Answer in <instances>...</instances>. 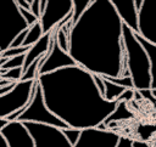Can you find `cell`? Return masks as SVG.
<instances>
[{
  "label": "cell",
  "instance_id": "36",
  "mask_svg": "<svg viewBox=\"0 0 156 147\" xmlns=\"http://www.w3.org/2000/svg\"><path fill=\"white\" fill-rule=\"evenodd\" d=\"M151 90V89H150ZM151 94H152V96L155 97V100H156V89H154V90H151Z\"/></svg>",
  "mask_w": 156,
  "mask_h": 147
},
{
  "label": "cell",
  "instance_id": "5",
  "mask_svg": "<svg viewBox=\"0 0 156 147\" xmlns=\"http://www.w3.org/2000/svg\"><path fill=\"white\" fill-rule=\"evenodd\" d=\"M17 121L21 123H37V124H44V125H50L54 128H57L60 130L68 129L69 126L65 124L61 119H58L54 113H51L48 107L44 103L43 94L40 90L39 84L37 85L35 92L27 106V108L23 111V113L17 118Z\"/></svg>",
  "mask_w": 156,
  "mask_h": 147
},
{
  "label": "cell",
  "instance_id": "33",
  "mask_svg": "<svg viewBox=\"0 0 156 147\" xmlns=\"http://www.w3.org/2000/svg\"><path fill=\"white\" fill-rule=\"evenodd\" d=\"M7 124H9L7 119H5V118H0V130H1V129H4Z\"/></svg>",
  "mask_w": 156,
  "mask_h": 147
},
{
  "label": "cell",
  "instance_id": "11",
  "mask_svg": "<svg viewBox=\"0 0 156 147\" xmlns=\"http://www.w3.org/2000/svg\"><path fill=\"white\" fill-rule=\"evenodd\" d=\"M0 134L6 140L9 147H34L32 136L21 121H9V124L0 130Z\"/></svg>",
  "mask_w": 156,
  "mask_h": 147
},
{
  "label": "cell",
  "instance_id": "13",
  "mask_svg": "<svg viewBox=\"0 0 156 147\" xmlns=\"http://www.w3.org/2000/svg\"><path fill=\"white\" fill-rule=\"evenodd\" d=\"M52 44H54V30L44 34L34 45H32L28 49V51L24 55V62L22 66V72H24L35 60H38L39 57L48 53V51L52 46Z\"/></svg>",
  "mask_w": 156,
  "mask_h": 147
},
{
  "label": "cell",
  "instance_id": "3",
  "mask_svg": "<svg viewBox=\"0 0 156 147\" xmlns=\"http://www.w3.org/2000/svg\"><path fill=\"white\" fill-rule=\"evenodd\" d=\"M28 26L21 16L15 0H0V53Z\"/></svg>",
  "mask_w": 156,
  "mask_h": 147
},
{
  "label": "cell",
  "instance_id": "30",
  "mask_svg": "<svg viewBox=\"0 0 156 147\" xmlns=\"http://www.w3.org/2000/svg\"><path fill=\"white\" fill-rule=\"evenodd\" d=\"M15 84H16V83H11V84H9V85L0 86V96H2V95H5L6 92H9V91L15 86Z\"/></svg>",
  "mask_w": 156,
  "mask_h": 147
},
{
  "label": "cell",
  "instance_id": "12",
  "mask_svg": "<svg viewBox=\"0 0 156 147\" xmlns=\"http://www.w3.org/2000/svg\"><path fill=\"white\" fill-rule=\"evenodd\" d=\"M122 24L129 28L134 34H138V11L134 6V0H110Z\"/></svg>",
  "mask_w": 156,
  "mask_h": 147
},
{
  "label": "cell",
  "instance_id": "15",
  "mask_svg": "<svg viewBox=\"0 0 156 147\" xmlns=\"http://www.w3.org/2000/svg\"><path fill=\"white\" fill-rule=\"evenodd\" d=\"M133 114L132 112L127 108V102L126 101H119L116 106V108L110 113V115L106 117V119L102 121V124L107 128L110 124L116 123L117 120H123V119H129L132 118ZM108 129V128H107Z\"/></svg>",
  "mask_w": 156,
  "mask_h": 147
},
{
  "label": "cell",
  "instance_id": "2",
  "mask_svg": "<svg viewBox=\"0 0 156 147\" xmlns=\"http://www.w3.org/2000/svg\"><path fill=\"white\" fill-rule=\"evenodd\" d=\"M122 41L127 57V67L134 90H149L150 64L147 55L141 44L135 39L134 33L124 24H122Z\"/></svg>",
  "mask_w": 156,
  "mask_h": 147
},
{
  "label": "cell",
  "instance_id": "18",
  "mask_svg": "<svg viewBox=\"0 0 156 147\" xmlns=\"http://www.w3.org/2000/svg\"><path fill=\"white\" fill-rule=\"evenodd\" d=\"M43 30H41V27H40V23L37 22L35 24L28 27V32H27V35L24 38V41L22 44V46H27V47H30L32 45H34L41 36H43Z\"/></svg>",
  "mask_w": 156,
  "mask_h": 147
},
{
  "label": "cell",
  "instance_id": "34",
  "mask_svg": "<svg viewBox=\"0 0 156 147\" xmlns=\"http://www.w3.org/2000/svg\"><path fill=\"white\" fill-rule=\"evenodd\" d=\"M0 147H9V145H7V142H6V140L4 138V136L0 134Z\"/></svg>",
  "mask_w": 156,
  "mask_h": 147
},
{
  "label": "cell",
  "instance_id": "14",
  "mask_svg": "<svg viewBox=\"0 0 156 147\" xmlns=\"http://www.w3.org/2000/svg\"><path fill=\"white\" fill-rule=\"evenodd\" d=\"M135 39L141 44L144 51L147 55L149 64H150V89H156V46L143 39L139 34H134Z\"/></svg>",
  "mask_w": 156,
  "mask_h": 147
},
{
  "label": "cell",
  "instance_id": "19",
  "mask_svg": "<svg viewBox=\"0 0 156 147\" xmlns=\"http://www.w3.org/2000/svg\"><path fill=\"white\" fill-rule=\"evenodd\" d=\"M26 55V53H24ZM24 55H20V56H15L11 58H7L6 62L0 67L4 70H9V69H15V68H22L23 62H24Z\"/></svg>",
  "mask_w": 156,
  "mask_h": 147
},
{
  "label": "cell",
  "instance_id": "21",
  "mask_svg": "<svg viewBox=\"0 0 156 147\" xmlns=\"http://www.w3.org/2000/svg\"><path fill=\"white\" fill-rule=\"evenodd\" d=\"M61 131H62L63 136L66 137V140L68 141V143L71 145V147H73V146L77 143V141H78V138H79V136H80V131H82V130H79V129H73V128H68V129H65V130H61Z\"/></svg>",
  "mask_w": 156,
  "mask_h": 147
},
{
  "label": "cell",
  "instance_id": "6",
  "mask_svg": "<svg viewBox=\"0 0 156 147\" xmlns=\"http://www.w3.org/2000/svg\"><path fill=\"white\" fill-rule=\"evenodd\" d=\"M22 124L32 136L34 147H71L62 131L57 128L28 121Z\"/></svg>",
  "mask_w": 156,
  "mask_h": 147
},
{
  "label": "cell",
  "instance_id": "27",
  "mask_svg": "<svg viewBox=\"0 0 156 147\" xmlns=\"http://www.w3.org/2000/svg\"><path fill=\"white\" fill-rule=\"evenodd\" d=\"M39 1L40 0H30V7H29V11L39 19L40 17V10H39Z\"/></svg>",
  "mask_w": 156,
  "mask_h": 147
},
{
  "label": "cell",
  "instance_id": "24",
  "mask_svg": "<svg viewBox=\"0 0 156 147\" xmlns=\"http://www.w3.org/2000/svg\"><path fill=\"white\" fill-rule=\"evenodd\" d=\"M18 11H20L21 16L23 17V19H24V22L27 23L28 27H30V26L35 24L37 22H39V19L30 11H27V10H23V9H20V7H18Z\"/></svg>",
  "mask_w": 156,
  "mask_h": 147
},
{
  "label": "cell",
  "instance_id": "1",
  "mask_svg": "<svg viewBox=\"0 0 156 147\" xmlns=\"http://www.w3.org/2000/svg\"><path fill=\"white\" fill-rule=\"evenodd\" d=\"M37 80L48 109L73 129L96 128L118 103L107 102L95 87L91 73L79 66L39 75Z\"/></svg>",
  "mask_w": 156,
  "mask_h": 147
},
{
  "label": "cell",
  "instance_id": "23",
  "mask_svg": "<svg viewBox=\"0 0 156 147\" xmlns=\"http://www.w3.org/2000/svg\"><path fill=\"white\" fill-rule=\"evenodd\" d=\"M29 47L27 46H21V47H13V49H7L4 52L0 53V58H11L15 56H20V55H24L28 51Z\"/></svg>",
  "mask_w": 156,
  "mask_h": 147
},
{
  "label": "cell",
  "instance_id": "32",
  "mask_svg": "<svg viewBox=\"0 0 156 147\" xmlns=\"http://www.w3.org/2000/svg\"><path fill=\"white\" fill-rule=\"evenodd\" d=\"M141 5H143V0H134V6H135V9H136L138 12H139Z\"/></svg>",
  "mask_w": 156,
  "mask_h": 147
},
{
  "label": "cell",
  "instance_id": "8",
  "mask_svg": "<svg viewBox=\"0 0 156 147\" xmlns=\"http://www.w3.org/2000/svg\"><path fill=\"white\" fill-rule=\"evenodd\" d=\"M138 34L156 46V0H143L138 12Z\"/></svg>",
  "mask_w": 156,
  "mask_h": 147
},
{
  "label": "cell",
  "instance_id": "7",
  "mask_svg": "<svg viewBox=\"0 0 156 147\" xmlns=\"http://www.w3.org/2000/svg\"><path fill=\"white\" fill-rule=\"evenodd\" d=\"M72 13V0H46L44 12L39 17L43 34L52 32Z\"/></svg>",
  "mask_w": 156,
  "mask_h": 147
},
{
  "label": "cell",
  "instance_id": "4",
  "mask_svg": "<svg viewBox=\"0 0 156 147\" xmlns=\"http://www.w3.org/2000/svg\"><path fill=\"white\" fill-rule=\"evenodd\" d=\"M38 80H27L17 81L15 86L0 96V118H7L12 113L20 111L23 107H27L35 92Z\"/></svg>",
  "mask_w": 156,
  "mask_h": 147
},
{
  "label": "cell",
  "instance_id": "17",
  "mask_svg": "<svg viewBox=\"0 0 156 147\" xmlns=\"http://www.w3.org/2000/svg\"><path fill=\"white\" fill-rule=\"evenodd\" d=\"M104 85H105V96H104V98L107 102L117 101V98L127 90V89H124V87H122L119 85H116V84L106 80V79H104Z\"/></svg>",
  "mask_w": 156,
  "mask_h": 147
},
{
  "label": "cell",
  "instance_id": "28",
  "mask_svg": "<svg viewBox=\"0 0 156 147\" xmlns=\"http://www.w3.org/2000/svg\"><path fill=\"white\" fill-rule=\"evenodd\" d=\"M132 138L124 137V136H119V140L116 145V147H132Z\"/></svg>",
  "mask_w": 156,
  "mask_h": 147
},
{
  "label": "cell",
  "instance_id": "22",
  "mask_svg": "<svg viewBox=\"0 0 156 147\" xmlns=\"http://www.w3.org/2000/svg\"><path fill=\"white\" fill-rule=\"evenodd\" d=\"M104 79L116 84V85H119L124 89H128V90H134V86H133V81L130 79V77H127V78H111V77H102Z\"/></svg>",
  "mask_w": 156,
  "mask_h": 147
},
{
  "label": "cell",
  "instance_id": "20",
  "mask_svg": "<svg viewBox=\"0 0 156 147\" xmlns=\"http://www.w3.org/2000/svg\"><path fill=\"white\" fill-rule=\"evenodd\" d=\"M22 68H15V69H9V70H5L2 74H0V78L5 79V80H9L11 83H17L21 80L22 78Z\"/></svg>",
  "mask_w": 156,
  "mask_h": 147
},
{
  "label": "cell",
  "instance_id": "10",
  "mask_svg": "<svg viewBox=\"0 0 156 147\" xmlns=\"http://www.w3.org/2000/svg\"><path fill=\"white\" fill-rule=\"evenodd\" d=\"M73 66H77L76 62L73 61V58L67 52H63L57 46V44L55 43V36H54V44L49 49L44 62L41 63V66L38 69V77L56 72V70L62 69V68L73 67Z\"/></svg>",
  "mask_w": 156,
  "mask_h": 147
},
{
  "label": "cell",
  "instance_id": "26",
  "mask_svg": "<svg viewBox=\"0 0 156 147\" xmlns=\"http://www.w3.org/2000/svg\"><path fill=\"white\" fill-rule=\"evenodd\" d=\"M27 32H28V28L24 29L23 32H21V33L12 40L10 47H11V49H13V47H21L22 44H23V41H24V38H26V35H27ZM10 47H9V49H10Z\"/></svg>",
  "mask_w": 156,
  "mask_h": 147
},
{
  "label": "cell",
  "instance_id": "29",
  "mask_svg": "<svg viewBox=\"0 0 156 147\" xmlns=\"http://www.w3.org/2000/svg\"><path fill=\"white\" fill-rule=\"evenodd\" d=\"M15 2H16V5H17V7L29 11V7H30V0H15Z\"/></svg>",
  "mask_w": 156,
  "mask_h": 147
},
{
  "label": "cell",
  "instance_id": "31",
  "mask_svg": "<svg viewBox=\"0 0 156 147\" xmlns=\"http://www.w3.org/2000/svg\"><path fill=\"white\" fill-rule=\"evenodd\" d=\"M132 147H150L149 143H146L145 141H139V140H133L132 141Z\"/></svg>",
  "mask_w": 156,
  "mask_h": 147
},
{
  "label": "cell",
  "instance_id": "35",
  "mask_svg": "<svg viewBox=\"0 0 156 147\" xmlns=\"http://www.w3.org/2000/svg\"><path fill=\"white\" fill-rule=\"evenodd\" d=\"M9 84H11V81H9V80H5V79L0 78V86H5V85H9Z\"/></svg>",
  "mask_w": 156,
  "mask_h": 147
},
{
  "label": "cell",
  "instance_id": "25",
  "mask_svg": "<svg viewBox=\"0 0 156 147\" xmlns=\"http://www.w3.org/2000/svg\"><path fill=\"white\" fill-rule=\"evenodd\" d=\"M91 78H93V81H94L95 87L98 89V91L100 92V95L104 97V96H105V85H104V79H102V77L99 75V74H91Z\"/></svg>",
  "mask_w": 156,
  "mask_h": 147
},
{
  "label": "cell",
  "instance_id": "9",
  "mask_svg": "<svg viewBox=\"0 0 156 147\" xmlns=\"http://www.w3.org/2000/svg\"><path fill=\"white\" fill-rule=\"evenodd\" d=\"M119 135L113 130H100L98 128L84 129L73 147H116Z\"/></svg>",
  "mask_w": 156,
  "mask_h": 147
},
{
  "label": "cell",
  "instance_id": "16",
  "mask_svg": "<svg viewBox=\"0 0 156 147\" xmlns=\"http://www.w3.org/2000/svg\"><path fill=\"white\" fill-rule=\"evenodd\" d=\"M91 2H93V0H72V17H71V23L73 26L78 22V19L88 10V7L91 5Z\"/></svg>",
  "mask_w": 156,
  "mask_h": 147
}]
</instances>
